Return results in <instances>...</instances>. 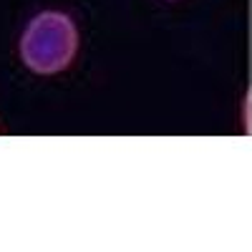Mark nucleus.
I'll use <instances>...</instances> for the list:
<instances>
[{
  "label": "nucleus",
  "mask_w": 252,
  "mask_h": 252,
  "mask_svg": "<svg viewBox=\"0 0 252 252\" xmlns=\"http://www.w3.org/2000/svg\"><path fill=\"white\" fill-rule=\"evenodd\" d=\"M78 51L76 23L61 10H43L20 35V58L38 76H53L71 66Z\"/></svg>",
  "instance_id": "f257e3e1"
}]
</instances>
